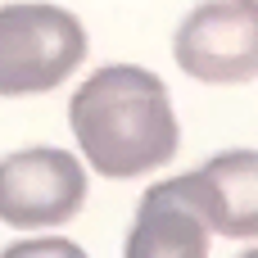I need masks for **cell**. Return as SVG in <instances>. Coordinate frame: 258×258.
I'll use <instances>...</instances> for the list:
<instances>
[{"instance_id": "obj_4", "label": "cell", "mask_w": 258, "mask_h": 258, "mask_svg": "<svg viewBox=\"0 0 258 258\" xmlns=\"http://www.w3.org/2000/svg\"><path fill=\"white\" fill-rule=\"evenodd\" d=\"M86 204V172L68 150H14L0 159V222L18 231H45Z\"/></svg>"}, {"instance_id": "obj_1", "label": "cell", "mask_w": 258, "mask_h": 258, "mask_svg": "<svg viewBox=\"0 0 258 258\" xmlns=\"http://www.w3.org/2000/svg\"><path fill=\"white\" fill-rule=\"evenodd\" d=\"M68 122L86 163L113 181L163 168L181 145L168 86L132 63H113L86 77L68 104Z\"/></svg>"}, {"instance_id": "obj_6", "label": "cell", "mask_w": 258, "mask_h": 258, "mask_svg": "<svg viewBox=\"0 0 258 258\" xmlns=\"http://www.w3.org/2000/svg\"><path fill=\"white\" fill-rule=\"evenodd\" d=\"M213 209V236L258 240V150H227L200 168Z\"/></svg>"}, {"instance_id": "obj_3", "label": "cell", "mask_w": 258, "mask_h": 258, "mask_svg": "<svg viewBox=\"0 0 258 258\" xmlns=\"http://www.w3.org/2000/svg\"><path fill=\"white\" fill-rule=\"evenodd\" d=\"M177 68L209 86H240L258 77V0H204L172 41Z\"/></svg>"}, {"instance_id": "obj_2", "label": "cell", "mask_w": 258, "mask_h": 258, "mask_svg": "<svg viewBox=\"0 0 258 258\" xmlns=\"http://www.w3.org/2000/svg\"><path fill=\"white\" fill-rule=\"evenodd\" d=\"M86 59L82 23L59 5H0V95H41Z\"/></svg>"}, {"instance_id": "obj_7", "label": "cell", "mask_w": 258, "mask_h": 258, "mask_svg": "<svg viewBox=\"0 0 258 258\" xmlns=\"http://www.w3.org/2000/svg\"><path fill=\"white\" fill-rule=\"evenodd\" d=\"M36 254H59V258H82V249L73 240H54V236H32V240H18L9 245L5 258H36Z\"/></svg>"}, {"instance_id": "obj_5", "label": "cell", "mask_w": 258, "mask_h": 258, "mask_svg": "<svg viewBox=\"0 0 258 258\" xmlns=\"http://www.w3.org/2000/svg\"><path fill=\"white\" fill-rule=\"evenodd\" d=\"M209 240H213L209 190L200 172H186L145 190L127 236V258H204Z\"/></svg>"}]
</instances>
